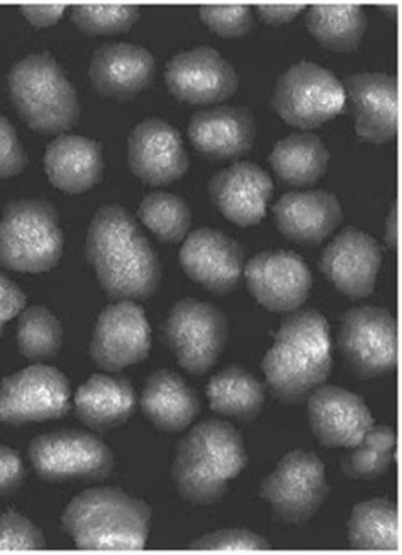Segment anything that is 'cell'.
<instances>
[{
  "label": "cell",
  "instance_id": "cell-1",
  "mask_svg": "<svg viewBox=\"0 0 402 555\" xmlns=\"http://www.w3.org/2000/svg\"><path fill=\"white\" fill-rule=\"evenodd\" d=\"M86 254L111 301H145L160 289V258L134 216L118 204L95 212Z\"/></svg>",
  "mask_w": 402,
  "mask_h": 555
},
{
  "label": "cell",
  "instance_id": "cell-2",
  "mask_svg": "<svg viewBox=\"0 0 402 555\" xmlns=\"http://www.w3.org/2000/svg\"><path fill=\"white\" fill-rule=\"evenodd\" d=\"M328 321L316 309H297L282 321L263 359L270 389L282 403H302L332 372Z\"/></svg>",
  "mask_w": 402,
  "mask_h": 555
},
{
  "label": "cell",
  "instance_id": "cell-3",
  "mask_svg": "<svg viewBox=\"0 0 402 555\" xmlns=\"http://www.w3.org/2000/svg\"><path fill=\"white\" fill-rule=\"evenodd\" d=\"M62 527L80 551H143L152 508L119 488L87 489L68 503Z\"/></svg>",
  "mask_w": 402,
  "mask_h": 555
},
{
  "label": "cell",
  "instance_id": "cell-4",
  "mask_svg": "<svg viewBox=\"0 0 402 555\" xmlns=\"http://www.w3.org/2000/svg\"><path fill=\"white\" fill-rule=\"evenodd\" d=\"M242 435L223 420H207L192 428L177 447L172 477L185 501L211 505L246 467Z\"/></svg>",
  "mask_w": 402,
  "mask_h": 555
},
{
  "label": "cell",
  "instance_id": "cell-5",
  "mask_svg": "<svg viewBox=\"0 0 402 555\" xmlns=\"http://www.w3.org/2000/svg\"><path fill=\"white\" fill-rule=\"evenodd\" d=\"M12 106L36 133L63 134L80 118L77 90L55 59L29 55L9 74Z\"/></svg>",
  "mask_w": 402,
  "mask_h": 555
},
{
  "label": "cell",
  "instance_id": "cell-6",
  "mask_svg": "<svg viewBox=\"0 0 402 555\" xmlns=\"http://www.w3.org/2000/svg\"><path fill=\"white\" fill-rule=\"evenodd\" d=\"M65 247L59 212L44 199L12 201L0 219V267L43 274L59 266Z\"/></svg>",
  "mask_w": 402,
  "mask_h": 555
},
{
  "label": "cell",
  "instance_id": "cell-7",
  "mask_svg": "<svg viewBox=\"0 0 402 555\" xmlns=\"http://www.w3.org/2000/svg\"><path fill=\"white\" fill-rule=\"evenodd\" d=\"M29 462L48 482L102 481L114 469L113 450L83 430H56L29 443Z\"/></svg>",
  "mask_w": 402,
  "mask_h": 555
},
{
  "label": "cell",
  "instance_id": "cell-8",
  "mask_svg": "<svg viewBox=\"0 0 402 555\" xmlns=\"http://www.w3.org/2000/svg\"><path fill=\"white\" fill-rule=\"evenodd\" d=\"M272 106L287 125L317 128L343 113V86L332 72L316 63L299 62L281 75Z\"/></svg>",
  "mask_w": 402,
  "mask_h": 555
},
{
  "label": "cell",
  "instance_id": "cell-9",
  "mask_svg": "<svg viewBox=\"0 0 402 555\" xmlns=\"http://www.w3.org/2000/svg\"><path fill=\"white\" fill-rule=\"evenodd\" d=\"M164 335L182 369L200 376L211 371L224 352L230 326L223 311L216 306L182 299L170 309Z\"/></svg>",
  "mask_w": 402,
  "mask_h": 555
},
{
  "label": "cell",
  "instance_id": "cell-10",
  "mask_svg": "<svg viewBox=\"0 0 402 555\" xmlns=\"http://www.w3.org/2000/svg\"><path fill=\"white\" fill-rule=\"evenodd\" d=\"M328 491L323 461L313 452L293 450L263 479L260 496L282 521L302 525L316 515Z\"/></svg>",
  "mask_w": 402,
  "mask_h": 555
},
{
  "label": "cell",
  "instance_id": "cell-11",
  "mask_svg": "<svg viewBox=\"0 0 402 555\" xmlns=\"http://www.w3.org/2000/svg\"><path fill=\"white\" fill-rule=\"evenodd\" d=\"M338 344L348 367L362 379L386 376L398 365V326L387 309L360 306L347 311Z\"/></svg>",
  "mask_w": 402,
  "mask_h": 555
},
{
  "label": "cell",
  "instance_id": "cell-12",
  "mask_svg": "<svg viewBox=\"0 0 402 555\" xmlns=\"http://www.w3.org/2000/svg\"><path fill=\"white\" fill-rule=\"evenodd\" d=\"M70 410V383L50 365L35 364L0 384V422L8 425L50 422Z\"/></svg>",
  "mask_w": 402,
  "mask_h": 555
},
{
  "label": "cell",
  "instance_id": "cell-13",
  "mask_svg": "<svg viewBox=\"0 0 402 555\" xmlns=\"http://www.w3.org/2000/svg\"><path fill=\"white\" fill-rule=\"evenodd\" d=\"M152 348V330L145 309L133 301L107 306L95 323L90 357L104 371L118 372L140 364Z\"/></svg>",
  "mask_w": 402,
  "mask_h": 555
},
{
  "label": "cell",
  "instance_id": "cell-14",
  "mask_svg": "<svg viewBox=\"0 0 402 555\" xmlns=\"http://www.w3.org/2000/svg\"><path fill=\"white\" fill-rule=\"evenodd\" d=\"M246 286L263 308L293 313L308 301L313 274L294 251H262L245 266Z\"/></svg>",
  "mask_w": 402,
  "mask_h": 555
},
{
  "label": "cell",
  "instance_id": "cell-15",
  "mask_svg": "<svg viewBox=\"0 0 402 555\" xmlns=\"http://www.w3.org/2000/svg\"><path fill=\"white\" fill-rule=\"evenodd\" d=\"M165 80L172 95L194 106L226 101L239 86L233 65L209 47L173 56L165 70Z\"/></svg>",
  "mask_w": 402,
  "mask_h": 555
},
{
  "label": "cell",
  "instance_id": "cell-16",
  "mask_svg": "<svg viewBox=\"0 0 402 555\" xmlns=\"http://www.w3.org/2000/svg\"><path fill=\"white\" fill-rule=\"evenodd\" d=\"M129 169L152 188L182 179L189 157L179 131L164 119L148 118L134 126L128 138Z\"/></svg>",
  "mask_w": 402,
  "mask_h": 555
},
{
  "label": "cell",
  "instance_id": "cell-17",
  "mask_svg": "<svg viewBox=\"0 0 402 555\" xmlns=\"http://www.w3.org/2000/svg\"><path fill=\"white\" fill-rule=\"evenodd\" d=\"M185 274L215 294L239 286L245 272V251L235 240L212 228H200L185 238L180 250Z\"/></svg>",
  "mask_w": 402,
  "mask_h": 555
},
{
  "label": "cell",
  "instance_id": "cell-18",
  "mask_svg": "<svg viewBox=\"0 0 402 555\" xmlns=\"http://www.w3.org/2000/svg\"><path fill=\"white\" fill-rule=\"evenodd\" d=\"M345 107L355 119L356 134L384 145L398 134V80L389 74L348 75L341 83Z\"/></svg>",
  "mask_w": 402,
  "mask_h": 555
},
{
  "label": "cell",
  "instance_id": "cell-19",
  "mask_svg": "<svg viewBox=\"0 0 402 555\" xmlns=\"http://www.w3.org/2000/svg\"><path fill=\"white\" fill-rule=\"evenodd\" d=\"M382 263V250L367 233L347 228L333 238L320 260V269L347 298H367Z\"/></svg>",
  "mask_w": 402,
  "mask_h": 555
},
{
  "label": "cell",
  "instance_id": "cell-20",
  "mask_svg": "<svg viewBox=\"0 0 402 555\" xmlns=\"http://www.w3.org/2000/svg\"><path fill=\"white\" fill-rule=\"evenodd\" d=\"M309 427L326 447H355L374 427L360 396L338 386H320L308 398Z\"/></svg>",
  "mask_w": 402,
  "mask_h": 555
},
{
  "label": "cell",
  "instance_id": "cell-21",
  "mask_svg": "<svg viewBox=\"0 0 402 555\" xmlns=\"http://www.w3.org/2000/svg\"><path fill=\"white\" fill-rule=\"evenodd\" d=\"M274 184L265 170L238 162L212 177L209 196L224 218L238 227H254L267 215Z\"/></svg>",
  "mask_w": 402,
  "mask_h": 555
},
{
  "label": "cell",
  "instance_id": "cell-22",
  "mask_svg": "<svg viewBox=\"0 0 402 555\" xmlns=\"http://www.w3.org/2000/svg\"><path fill=\"white\" fill-rule=\"evenodd\" d=\"M89 77L99 94L129 101L155 79V59L138 44H104L90 60Z\"/></svg>",
  "mask_w": 402,
  "mask_h": 555
},
{
  "label": "cell",
  "instance_id": "cell-23",
  "mask_svg": "<svg viewBox=\"0 0 402 555\" xmlns=\"http://www.w3.org/2000/svg\"><path fill=\"white\" fill-rule=\"evenodd\" d=\"M189 138L209 160H238L254 146L257 122L245 107L218 106L194 114Z\"/></svg>",
  "mask_w": 402,
  "mask_h": 555
},
{
  "label": "cell",
  "instance_id": "cell-24",
  "mask_svg": "<svg viewBox=\"0 0 402 555\" xmlns=\"http://www.w3.org/2000/svg\"><path fill=\"white\" fill-rule=\"evenodd\" d=\"M274 218L285 238L316 247L341 223L343 209L332 192H290L275 204Z\"/></svg>",
  "mask_w": 402,
  "mask_h": 555
},
{
  "label": "cell",
  "instance_id": "cell-25",
  "mask_svg": "<svg viewBox=\"0 0 402 555\" xmlns=\"http://www.w3.org/2000/svg\"><path fill=\"white\" fill-rule=\"evenodd\" d=\"M44 170L51 184L68 194H82L99 184L104 157L99 141L60 134L44 153Z\"/></svg>",
  "mask_w": 402,
  "mask_h": 555
},
{
  "label": "cell",
  "instance_id": "cell-26",
  "mask_svg": "<svg viewBox=\"0 0 402 555\" xmlns=\"http://www.w3.org/2000/svg\"><path fill=\"white\" fill-rule=\"evenodd\" d=\"M140 404L145 418L167 434L185 430L200 411L196 391L172 371H158L148 377Z\"/></svg>",
  "mask_w": 402,
  "mask_h": 555
},
{
  "label": "cell",
  "instance_id": "cell-27",
  "mask_svg": "<svg viewBox=\"0 0 402 555\" xmlns=\"http://www.w3.org/2000/svg\"><path fill=\"white\" fill-rule=\"evenodd\" d=\"M137 392L125 377L95 374L75 392V413L98 431L113 430L128 422L137 410Z\"/></svg>",
  "mask_w": 402,
  "mask_h": 555
},
{
  "label": "cell",
  "instance_id": "cell-28",
  "mask_svg": "<svg viewBox=\"0 0 402 555\" xmlns=\"http://www.w3.org/2000/svg\"><path fill=\"white\" fill-rule=\"evenodd\" d=\"M329 152L320 137L296 133L278 141L270 155V165L285 184L306 188L328 170Z\"/></svg>",
  "mask_w": 402,
  "mask_h": 555
},
{
  "label": "cell",
  "instance_id": "cell-29",
  "mask_svg": "<svg viewBox=\"0 0 402 555\" xmlns=\"http://www.w3.org/2000/svg\"><path fill=\"white\" fill-rule=\"evenodd\" d=\"M207 399L218 415L251 422L262 411L265 389L251 372L242 367H228L207 384Z\"/></svg>",
  "mask_w": 402,
  "mask_h": 555
},
{
  "label": "cell",
  "instance_id": "cell-30",
  "mask_svg": "<svg viewBox=\"0 0 402 555\" xmlns=\"http://www.w3.org/2000/svg\"><path fill=\"white\" fill-rule=\"evenodd\" d=\"M350 547L362 552H399L398 506L387 498L363 501L348 521Z\"/></svg>",
  "mask_w": 402,
  "mask_h": 555
},
{
  "label": "cell",
  "instance_id": "cell-31",
  "mask_svg": "<svg viewBox=\"0 0 402 555\" xmlns=\"http://www.w3.org/2000/svg\"><path fill=\"white\" fill-rule=\"evenodd\" d=\"M367 14L356 4H314L306 12L309 33L332 51H355L367 31Z\"/></svg>",
  "mask_w": 402,
  "mask_h": 555
},
{
  "label": "cell",
  "instance_id": "cell-32",
  "mask_svg": "<svg viewBox=\"0 0 402 555\" xmlns=\"http://www.w3.org/2000/svg\"><path fill=\"white\" fill-rule=\"evenodd\" d=\"M63 328L59 318L44 306H29L20 313L17 348L26 359L44 362L62 350Z\"/></svg>",
  "mask_w": 402,
  "mask_h": 555
},
{
  "label": "cell",
  "instance_id": "cell-33",
  "mask_svg": "<svg viewBox=\"0 0 402 555\" xmlns=\"http://www.w3.org/2000/svg\"><path fill=\"white\" fill-rule=\"evenodd\" d=\"M141 223L165 243L184 242L192 227L189 204L176 194L152 192L141 201L138 209Z\"/></svg>",
  "mask_w": 402,
  "mask_h": 555
},
{
  "label": "cell",
  "instance_id": "cell-34",
  "mask_svg": "<svg viewBox=\"0 0 402 555\" xmlns=\"http://www.w3.org/2000/svg\"><path fill=\"white\" fill-rule=\"evenodd\" d=\"M395 431L387 425L372 427L343 459V473L352 479H375L386 474L394 461Z\"/></svg>",
  "mask_w": 402,
  "mask_h": 555
},
{
  "label": "cell",
  "instance_id": "cell-35",
  "mask_svg": "<svg viewBox=\"0 0 402 555\" xmlns=\"http://www.w3.org/2000/svg\"><path fill=\"white\" fill-rule=\"evenodd\" d=\"M140 17V8L121 4H80L72 8V21L89 36H114L129 31Z\"/></svg>",
  "mask_w": 402,
  "mask_h": 555
},
{
  "label": "cell",
  "instance_id": "cell-36",
  "mask_svg": "<svg viewBox=\"0 0 402 555\" xmlns=\"http://www.w3.org/2000/svg\"><path fill=\"white\" fill-rule=\"evenodd\" d=\"M47 547L43 532L16 512L0 515V552H35Z\"/></svg>",
  "mask_w": 402,
  "mask_h": 555
},
{
  "label": "cell",
  "instance_id": "cell-37",
  "mask_svg": "<svg viewBox=\"0 0 402 555\" xmlns=\"http://www.w3.org/2000/svg\"><path fill=\"white\" fill-rule=\"evenodd\" d=\"M272 545L258 533L245 530V528H226L219 532L207 533L189 544L192 551L207 552H265Z\"/></svg>",
  "mask_w": 402,
  "mask_h": 555
},
{
  "label": "cell",
  "instance_id": "cell-38",
  "mask_svg": "<svg viewBox=\"0 0 402 555\" xmlns=\"http://www.w3.org/2000/svg\"><path fill=\"white\" fill-rule=\"evenodd\" d=\"M199 16L207 28L221 38H239L254 26L250 5H204Z\"/></svg>",
  "mask_w": 402,
  "mask_h": 555
},
{
  "label": "cell",
  "instance_id": "cell-39",
  "mask_svg": "<svg viewBox=\"0 0 402 555\" xmlns=\"http://www.w3.org/2000/svg\"><path fill=\"white\" fill-rule=\"evenodd\" d=\"M28 167V153L21 143L17 131L0 114V179L20 176Z\"/></svg>",
  "mask_w": 402,
  "mask_h": 555
},
{
  "label": "cell",
  "instance_id": "cell-40",
  "mask_svg": "<svg viewBox=\"0 0 402 555\" xmlns=\"http://www.w3.org/2000/svg\"><path fill=\"white\" fill-rule=\"evenodd\" d=\"M26 469L17 450L0 446V498L16 493L23 486Z\"/></svg>",
  "mask_w": 402,
  "mask_h": 555
},
{
  "label": "cell",
  "instance_id": "cell-41",
  "mask_svg": "<svg viewBox=\"0 0 402 555\" xmlns=\"http://www.w3.org/2000/svg\"><path fill=\"white\" fill-rule=\"evenodd\" d=\"M26 296L17 284L0 272V333L5 323L23 311Z\"/></svg>",
  "mask_w": 402,
  "mask_h": 555
},
{
  "label": "cell",
  "instance_id": "cell-42",
  "mask_svg": "<svg viewBox=\"0 0 402 555\" xmlns=\"http://www.w3.org/2000/svg\"><path fill=\"white\" fill-rule=\"evenodd\" d=\"M67 8L65 4H28L21 5V14L36 28H47L59 23Z\"/></svg>",
  "mask_w": 402,
  "mask_h": 555
},
{
  "label": "cell",
  "instance_id": "cell-43",
  "mask_svg": "<svg viewBox=\"0 0 402 555\" xmlns=\"http://www.w3.org/2000/svg\"><path fill=\"white\" fill-rule=\"evenodd\" d=\"M304 8V4H260L257 12L263 23L281 26V24L290 23L294 17L299 16Z\"/></svg>",
  "mask_w": 402,
  "mask_h": 555
},
{
  "label": "cell",
  "instance_id": "cell-44",
  "mask_svg": "<svg viewBox=\"0 0 402 555\" xmlns=\"http://www.w3.org/2000/svg\"><path fill=\"white\" fill-rule=\"evenodd\" d=\"M387 245L391 248L398 247V208L392 206L391 212L387 216L386 233H384Z\"/></svg>",
  "mask_w": 402,
  "mask_h": 555
},
{
  "label": "cell",
  "instance_id": "cell-45",
  "mask_svg": "<svg viewBox=\"0 0 402 555\" xmlns=\"http://www.w3.org/2000/svg\"><path fill=\"white\" fill-rule=\"evenodd\" d=\"M380 9H382L384 12H387V14H391L392 17L398 14V5H382Z\"/></svg>",
  "mask_w": 402,
  "mask_h": 555
}]
</instances>
